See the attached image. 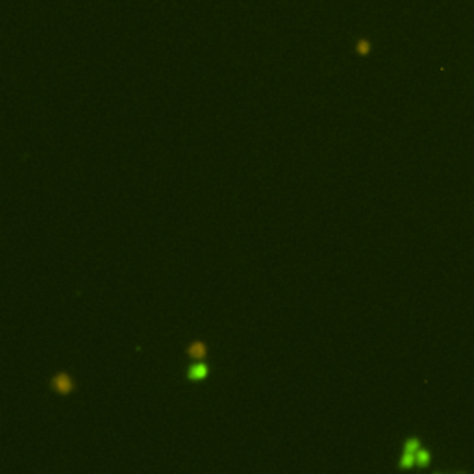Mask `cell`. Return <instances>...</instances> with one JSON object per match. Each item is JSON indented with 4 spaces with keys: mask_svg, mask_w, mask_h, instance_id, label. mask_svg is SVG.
Segmentation results:
<instances>
[{
    "mask_svg": "<svg viewBox=\"0 0 474 474\" xmlns=\"http://www.w3.org/2000/svg\"><path fill=\"white\" fill-rule=\"evenodd\" d=\"M422 446L421 439L419 437H409V439H406V443H404V452H413V454H417V450Z\"/></svg>",
    "mask_w": 474,
    "mask_h": 474,
    "instance_id": "7",
    "label": "cell"
},
{
    "mask_svg": "<svg viewBox=\"0 0 474 474\" xmlns=\"http://www.w3.org/2000/svg\"><path fill=\"white\" fill-rule=\"evenodd\" d=\"M208 374H209V365L204 363L202 360L187 367V380H189V382H200V380H204Z\"/></svg>",
    "mask_w": 474,
    "mask_h": 474,
    "instance_id": "2",
    "label": "cell"
},
{
    "mask_svg": "<svg viewBox=\"0 0 474 474\" xmlns=\"http://www.w3.org/2000/svg\"><path fill=\"white\" fill-rule=\"evenodd\" d=\"M185 354L189 356L191 360H196V361H200V360H204L206 356H208V346H206V343L204 341H191L189 345H187V348H185Z\"/></svg>",
    "mask_w": 474,
    "mask_h": 474,
    "instance_id": "3",
    "label": "cell"
},
{
    "mask_svg": "<svg viewBox=\"0 0 474 474\" xmlns=\"http://www.w3.org/2000/svg\"><path fill=\"white\" fill-rule=\"evenodd\" d=\"M50 389L54 393L60 394V397H69L76 391V382L69 372L65 370H60L50 378Z\"/></svg>",
    "mask_w": 474,
    "mask_h": 474,
    "instance_id": "1",
    "label": "cell"
},
{
    "mask_svg": "<svg viewBox=\"0 0 474 474\" xmlns=\"http://www.w3.org/2000/svg\"><path fill=\"white\" fill-rule=\"evenodd\" d=\"M431 463V454L428 448H424V446H421L417 450V454H415V465L417 467H421V469H426L428 465Z\"/></svg>",
    "mask_w": 474,
    "mask_h": 474,
    "instance_id": "5",
    "label": "cell"
},
{
    "mask_svg": "<svg viewBox=\"0 0 474 474\" xmlns=\"http://www.w3.org/2000/svg\"><path fill=\"white\" fill-rule=\"evenodd\" d=\"M399 467L404 470L415 467V454H413V452H404L402 450V456H400V460H399Z\"/></svg>",
    "mask_w": 474,
    "mask_h": 474,
    "instance_id": "6",
    "label": "cell"
},
{
    "mask_svg": "<svg viewBox=\"0 0 474 474\" xmlns=\"http://www.w3.org/2000/svg\"><path fill=\"white\" fill-rule=\"evenodd\" d=\"M354 50H356V54H358V56L365 57V56H369V54L372 52V43H370L369 39H365V37L356 39Z\"/></svg>",
    "mask_w": 474,
    "mask_h": 474,
    "instance_id": "4",
    "label": "cell"
}]
</instances>
